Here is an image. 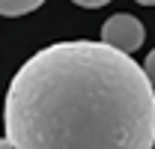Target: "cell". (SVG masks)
Returning <instances> with one entry per match:
<instances>
[{"label":"cell","mask_w":155,"mask_h":149,"mask_svg":"<svg viewBox=\"0 0 155 149\" xmlns=\"http://www.w3.org/2000/svg\"><path fill=\"white\" fill-rule=\"evenodd\" d=\"M3 131L12 149H152L155 87L128 54L57 42L15 72Z\"/></svg>","instance_id":"cell-1"},{"label":"cell","mask_w":155,"mask_h":149,"mask_svg":"<svg viewBox=\"0 0 155 149\" xmlns=\"http://www.w3.org/2000/svg\"><path fill=\"white\" fill-rule=\"evenodd\" d=\"M143 36H146V30H143L140 18L128 15V12H116L101 24V45L114 48L119 54H128V57L143 45Z\"/></svg>","instance_id":"cell-2"},{"label":"cell","mask_w":155,"mask_h":149,"mask_svg":"<svg viewBox=\"0 0 155 149\" xmlns=\"http://www.w3.org/2000/svg\"><path fill=\"white\" fill-rule=\"evenodd\" d=\"M39 6H42V0H3L0 3V12H3V18H15V15L36 12Z\"/></svg>","instance_id":"cell-3"},{"label":"cell","mask_w":155,"mask_h":149,"mask_svg":"<svg viewBox=\"0 0 155 149\" xmlns=\"http://www.w3.org/2000/svg\"><path fill=\"white\" fill-rule=\"evenodd\" d=\"M143 72H146V78L152 81V87H155V48L149 51V57H146V63H143Z\"/></svg>","instance_id":"cell-4"},{"label":"cell","mask_w":155,"mask_h":149,"mask_svg":"<svg viewBox=\"0 0 155 149\" xmlns=\"http://www.w3.org/2000/svg\"><path fill=\"white\" fill-rule=\"evenodd\" d=\"M78 6H87V9H101V6H104V0H84V3H78Z\"/></svg>","instance_id":"cell-5"}]
</instances>
